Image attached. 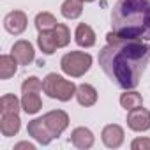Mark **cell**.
Segmentation results:
<instances>
[{
    "instance_id": "9",
    "label": "cell",
    "mask_w": 150,
    "mask_h": 150,
    "mask_svg": "<svg viewBox=\"0 0 150 150\" xmlns=\"http://www.w3.org/2000/svg\"><path fill=\"white\" fill-rule=\"evenodd\" d=\"M11 55L21 64V65H30L35 58V51H34V46L28 42V41H18L14 42L13 50H11Z\"/></svg>"
},
{
    "instance_id": "7",
    "label": "cell",
    "mask_w": 150,
    "mask_h": 150,
    "mask_svg": "<svg viewBox=\"0 0 150 150\" xmlns=\"http://www.w3.org/2000/svg\"><path fill=\"white\" fill-rule=\"evenodd\" d=\"M27 131H28V134H30L37 143H41V145H50L51 139H53V134L50 132V129H48V125H46V122H44L42 117L30 120Z\"/></svg>"
},
{
    "instance_id": "6",
    "label": "cell",
    "mask_w": 150,
    "mask_h": 150,
    "mask_svg": "<svg viewBox=\"0 0 150 150\" xmlns=\"http://www.w3.org/2000/svg\"><path fill=\"white\" fill-rule=\"evenodd\" d=\"M127 125L136 132H145L150 129V111L143 106L132 108L127 113Z\"/></svg>"
},
{
    "instance_id": "5",
    "label": "cell",
    "mask_w": 150,
    "mask_h": 150,
    "mask_svg": "<svg viewBox=\"0 0 150 150\" xmlns=\"http://www.w3.org/2000/svg\"><path fill=\"white\" fill-rule=\"evenodd\" d=\"M50 132L53 134V138H58L69 125V115L62 110H53V111H48L46 115H42Z\"/></svg>"
},
{
    "instance_id": "23",
    "label": "cell",
    "mask_w": 150,
    "mask_h": 150,
    "mask_svg": "<svg viewBox=\"0 0 150 150\" xmlns=\"http://www.w3.org/2000/svg\"><path fill=\"white\" fill-rule=\"evenodd\" d=\"M41 90H42V81L35 76H30L21 83V94H25V92H41Z\"/></svg>"
},
{
    "instance_id": "1",
    "label": "cell",
    "mask_w": 150,
    "mask_h": 150,
    "mask_svg": "<svg viewBox=\"0 0 150 150\" xmlns=\"http://www.w3.org/2000/svg\"><path fill=\"white\" fill-rule=\"evenodd\" d=\"M106 41L108 44L99 51L101 69L117 87L136 88L150 62V46L139 39L120 37L115 32H110Z\"/></svg>"
},
{
    "instance_id": "15",
    "label": "cell",
    "mask_w": 150,
    "mask_h": 150,
    "mask_svg": "<svg viewBox=\"0 0 150 150\" xmlns=\"http://www.w3.org/2000/svg\"><path fill=\"white\" fill-rule=\"evenodd\" d=\"M21 108L25 110V113L35 115L42 108V101H41L39 92H25L21 96Z\"/></svg>"
},
{
    "instance_id": "2",
    "label": "cell",
    "mask_w": 150,
    "mask_h": 150,
    "mask_svg": "<svg viewBox=\"0 0 150 150\" xmlns=\"http://www.w3.org/2000/svg\"><path fill=\"white\" fill-rule=\"evenodd\" d=\"M111 28L125 39H150V0H118L111 11Z\"/></svg>"
},
{
    "instance_id": "14",
    "label": "cell",
    "mask_w": 150,
    "mask_h": 150,
    "mask_svg": "<svg viewBox=\"0 0 150 150\" xmlns=\"http://www.w3.org/2000/svg\"><path fill=\"white\" fill-rule=\"evenodd\" d=\"M76 99L81 106L88 108V106H94L97 103V90L88 85V83H81L78 88H76Z\"/></svg>"
},
{
    "instance_id": "11",
    "label": "cell",
    "mask_w": 150,
    "mask_h": 150,
    "mask_svg": "<svg viewBox=\"0 0 150 150\" xmlns=\"http://www.w3.org/2000/svg\"><path fill=\"white\" fill-rule=\"evenodd\" d=\"M20 127H21V120L18 113H2V117H0V132L6 138L18 134Z\"/></svg>"
},
{
    "instance_id": "25",
    "label": "cell",
    "mask_w": 150,
    "mask_h": 150,
    "mask_svg": "<svg viewBox=\"0 0 150 150\" xmlns=\"http://www.w3.org/2000/svg\"><path fill=\"white\" fill-rule=\"evenodd\" d=\"M20 148H27V150H34L35 146H34L32 143H27V141H21V143H18V145H14V150H20Z\"/></svg>"
},
{
    "instance_id": "21",
    "label": "cell",
    "mask_w": 150,
    "mask_h": 150,
    "mask_svg": "<svg viewBox=\"0 0 150 150\" xmlns=\"http://www.w3.org/2000/svg\"><path fill=\"white\" fill-rule=\"evenodd\" d=\"M120 104L124 110H132V108H138V106H143V97L138 94V92H125L120 96Z\"/></svg>"
},
{
    "instance_id": "10",
    "label": "cell",
    "mask_w": 150,
    "mask_h": 150,
    "mask_svg": "<svg viewBox=\"0 0 150 150\" xmlns=\"http://www.w3.org/2000/svg\"><path fill=\"white\" fill-rule=\"evenodd\" d=\"M101 139L108 148H118L124 143V129L117 124H110L103 129Z\"/></svg>"
},
{
    "instance_id": "8",
    "label": "cell",
    "mask_w": 150,
    "mask_h": 150,
    "mask_svg": "<svg viewBox=\"0 0 150 150\" xmlns=\"http://www.w3.org/2000/svg\"><path fill=\"white\" fill-rule=\"evenodd\" d=\"M27 23H28V20H27V14L23 11H13L4 18V27L13 35L23 34L25 28H27Z\"/></svg>"
},
{
    "instance_id": "19",
    "label": "cell",
    "mask_w": 150,
    "mask_h": 150,
    "mask_svg": "<svg viewBox=\"0 0 150 150\" xmlns=\"http://www.w3.org/2000/svg\"><path fill=\"white\" fill-rule=\"evenodd\" d=\"M21 108V103L14 94H6L0 99V113H18Z\"/></svg>"
},
{
    "instance_id": "16",
    "label": "cell",
    "mask_w": 150,
    "mask_h": 150,
    "mask_svg": "<svg viewBox=\"0 0 150 150\" xmlns=\"http://www.w3.org/2000/svg\"><path fill=\"white\" fill-rule=\"evenodd\" d=\"M18 60L13 55H2L0 57V78L2 80H9L11 76H14L18 71Z\"/></svg>"
},
{
    "instance_id": "22",
    "label": "cell",
    "mask_w": 150,
    "mask_h": 150,
    "mask_svg": "<svg viewBox=\"0 0 150 150\" xmlns=\"http://www.w3.org/2000/svg\"><path fill=\"white\" fill-rule=\"evenodd\" d=\"M53 35H55V41H57V48H64L71 41V32L64 23H57V27L53 28Z\"/></svg>"
},
{
    "instance_id": "12",
    "label": "cell",
    "mask_w": 150,
    "mask_h": 150,
    "mask_svg": "<svg viewBox=\"0 0 150 150\" xmlns=\"http://www.w3.org/2000/svg\"><path fill=\"white\" fill-rule=\"evenodd\" d=\"M71 141H72V145L76 148L87 150V148H90L94 145V134L87 127H76L72 131V134H71Z\"/></svg>"
},
{
    "instance_id": "26",
    "label": "cell",
    "mask_w": 150,
    "mask_h": 150,
    "mask_svg": "<svg viewBox=\"0 0 150 150\" xmlns=\"http://www.w3.org/2000/svg\"><path fill=\"white\" fill-rule=\"evenodd\" d=\"M81 2H94V0H81Z\"/></svg>"
},
{
    "instance_id": "20",
    "label": "cell",
    "mask_w": 150,
    "mask_h": 150,
    "mask_svg": "<svg viewBox=\"0 0 150 150\" xmlns=\"http://www.w3.org/2000/svg\"><path fill=\"white\" fill-rule=\"evenodd\" d=\"M57 23L58 21H57V18L51 13H39L35 16V28L39 32H42V30H53L57 27Z\"/></svg>"
},
{
    "instance_id": "13",
    "label": "cell",
    "mask_w": 150,
    "mask_h": 150,
    "mask_svg": "<svg viewBox=\"0 0 150 150\" xmlns=\"http://www.w3.org/2000/svg\"><path fill=\"white\" fill-rule=\"evenodd\" d=\"M74 39H76L78 46H81V48H92L96 44V32L92 30L90 25L80 23L76 27V32H74Z\"/></svg>"
},
{
    "instance_id": "18",
    "label": "cell",
    "mask_w": 150,
    "mask_h": 150,
    "mask_svg": "<svg viewBox=\"0 0 150 150\" xmlns=\"http://www.w3.org/2000/svg\"><path fill=\"white\" fill-rule=\"evenodd\" d=\"M37 44H39V48H41V51L44 55H53L55 50H57V41H55L53 30H42V32H39Z\"/></svg>"
},
{
    "instance_id": "4",
    "label": "cell",
    "mask_w": 150,
    "mask_h": 150,
    "mask_svg": "<svg viewBox=\"0 0 150 150\" xmlns=\"http://www.w3.org/2000/svg\"><path fill=\"white\" fill-rule=\"evenodd\" d=\"M92 65V57L85 51H69L62 57L60 60V67L67 76L72 78H80L85 72H88Z\"/></svg>"
},
{
    "instance_id": "17",
    "label": "cell",
    "mask_w": 150,
    "mask_h": 150,
    "mask_svg": "<svg viewBox=\"0 0 150 150\" xmlns=\"http://www.w3.org/2000/svg\"><path fill=\"white\" fill-rule=\"evenodd\" d=\"M60 13L67 20H76L83 13V2L81 0H65L60 7Z\"/></svg>"
},
{
    "instance_id": "24",
    "label": "cell",
    "mask_w": 150,
    "mask_h": 150,
    "mask_svg": "<svg viewBox=\"0 0 150 150\" xmlns=\"http://www.w3.org/2000/svg\"><path fill=\"white\" fill-rule=\"evenodd\" d=\"M132 150H150V138H136L131 143Z\"/></svg>"
},
{
    "instance_id": "3",
    "label": "cell",
    "mask_w": 150,
    "mask_h": 150,
    "mask_svg": "<svg viewBox=\"0 0 150 150\" xmlns=\"http://www.w3.org/2000/svg\"><path fill=\"white\" fill-rule=\"evenodd\" d=\"M76 85L72 81L64 80L62 76H58L57 72H50L48 76L42 80V90L48 97L51 99H58L62 103L71 101L74 96H76Z\"/></svg>"
}]
</instances>
